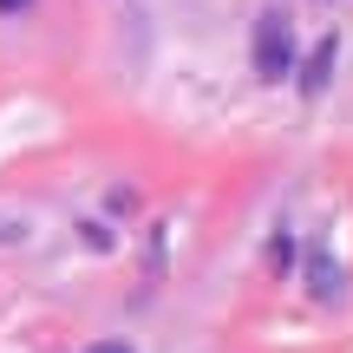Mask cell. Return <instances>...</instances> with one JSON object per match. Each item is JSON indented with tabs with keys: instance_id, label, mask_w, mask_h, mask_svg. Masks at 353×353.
I'll return each instance as SVG.
<instances>
[{
	"instance_id": "6da1fadb",
	"label": "cell",
	"mask_w": 353,
	"mask_h": 353,
	"mask_svg": "<svg viewBox=\"0 0 353 353\" xmlns=\"http://www.w3.org/2000/svg\"><path fill=\"white\" fill-rule=\"evenodd\" d=\"M288 72H294V26L281 7H268V13H255V79L275 85Z\"/></svg>"
},
{
	"instance_id": "3957f363",
	"label": "cell",
	"mask_w": 353,
	"mask_h": 353,
	"mask_svg": "<svg viewBox=\"0 0 353 353\" xmlns=\"http://www.w3.org/2000/svg\"><path fill=\"white\" fill-rule=\"evenodd\" d=\"M307 294L314 301H341L347 294V275H341V262L327 249H307Z\"/></svg>"
},
{
	"instance_id": "7a4b0ae2",
	"label": "cell",
	"mask_w": 353,
	"mask_h": 353,
	"mask_svg": "<svg viewBox=\"0 0 353 353\" xmlns=\"http://www.w3.org/2000/svg\"><path fill=\"white\" fill-rule=\"evenodd\" d=\"M334 65H341V33H327V39H321V46L301 59V92H307V99H321V92H327Z\"/></svg>"
},
{
	"instance_id": "277c9868",
	"label": "cell",
	"mask_w": 353,
	"mask_h": 353,
	"mask_svg": "<svg viewBox=\"0 0 353 353\" xmlns=\"http://www.w3.org/2000/svg\"><path fill=\"white\" fill-rule=\"evenodd\" d=\"M85 353H131L125 341H99V347H85Z\"/></svg>"
},
{
	"instance_id": "5b68a950",
	"label": "cell",
	"mask_w": 353,
	"mask_h": 353,
	"mask_svg": "<svg viewBox=\"0 0 353 353\" xmlns=\"http://www.w3.org/2000/svg\"><path fill=\"white\" fill-rule=\"evenodd\" d=\"M20 7H26V0H0V13H20Z\"/></svg>"
}]
</instances>
